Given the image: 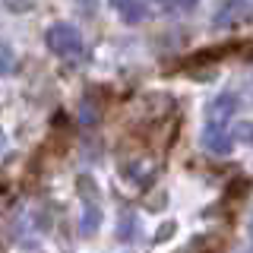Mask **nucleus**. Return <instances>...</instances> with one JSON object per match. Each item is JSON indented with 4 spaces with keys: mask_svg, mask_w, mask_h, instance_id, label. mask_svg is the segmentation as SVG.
<instances>
[{
    "mask_svg": "<svg viewBox=\"0 0 253 253\" xmlns=\"http://www.w3.org/2000/svg\"><path fill=\"white\" fill-rule=\"evenodd\" d=\"M44 44H47V51L60 54V57H73V54L83 51V35L70 22H54L44 32Z\"/></svg>",
    "mask_w": 253,
    "mask_h": 253,
    "instance_id": "1",
    "label": "nucleus"
},
{
    "mask_svg": "<svg viewBox=\"0 0 253 253\" xmlns=\"http://www.w3.org/2000/svg\"><path fill=\"white\" fill-rule=\"evenodd\" d=\"M237 111V95L234 92H221L206 105V124H215V126H225L228 121L234 117Z\"/></svg>",
    "mask_w": 253,
    "mask_h": 253,
    "instance_id": "2",
    "label": "nucleus"
},
{
    "mask_svg": "<svg viewBox=\"0 0 253 253\" xmlns=\"http://www.w3.org/2000/svg\"><path fill=\"white\" fill-rule=\"evenodd\" d=\"M203 146L209 149L212 155H228V152H231V146H234V139L228 136L225 126L206 124V130H203Z\"/></svg>",
    "mask_w": 253,
    "mask_h": 253,
    "instance_id": "3",
    "label": "nucleus"
},
{
    "mask_svg": "<svg viewBox=\"0 0 253 253\" xmlns=\"http://www.w3.org/2000/svg\"><path fill=\"white\" fill-rule=\"evenodd\" d=\"M253 13V0H228V3H221V10L215 13V26H231V22H241L244 16Z\"/></svg>",
    "mask_w": 253,
    "mask_h": 253,
    "instance_id": "4",
    "label": "nucleus"
},
{
    "mask_svg": "<svg viewBox=\"0 0 253 253\" xmlns=\"http://www.w3.org/2000/svg\"><path fill=\"white\" fill-rule=\"evenodd\" d=\"M114 6H117V16H121L124 22H142L146 19V6L139 3V0H114Z\"/></svg>",
    "mask_w": 253,
    "mask_h": 253,
    "instance_id": "5",
    "label": "nucleus"
},
{
    "mask_svg": "<svg viewBox=\"0 0 253 253\" xmlns=\"http://www.w3.org/2000/svg\"><path fill=\"white\" fill-rule=\"evenodd\" d=\"M98 225H101V209H98V203H89L85 212H83V221H79V231H83V234H95Z\"/></svg>",
    "mask_w": 253,
    "mask_h": 253,
    "instance_id": "6",
    "label": "nucleus"
},
{
    "mask_svg": "<svg viewBox=\"0 0 253 253\" xmlns=\"http://www.w3.org/2000/svg\"><path fill=\"white\" fill-rule=\"evenodd\" d=\"M76 190H79V196H83V200H89V203H98L101 200V190H98V184H95L89 174H83V177L76 180Z\"/></svg>",
    "mask_w": 253,
    "mask_h": 253,
    "instance_id": "7",
    "label": "nucleus"
},
{
    "mask_svg": "<svg viewBox=\"0 0 253 253\" xmlns=\"http://www.w3.org/2000/svg\"><path fill=\"white\" fill-rule=\"evenodd\" d=\"M117 237H121V241H136V237H139V221H136V215H133V212H126V215L121 218Z\"/></svg>",
    "mask_w": 253,
    "mask_h": 253,
    "instance_id": "8",
    "label": "nucleus"
},
{
    "mask_svg": "<svg viewBox=\"0 0 253 253\" xmlns=\"http://www.w3.org/2000/svg\"><path fill=\"white\" fill-rule=\"evenodd\" d=\"M237 139H241L244 146H253V121L237 124Z\"/></svg>",
    "mask_w": 253,
    "mask_h": 253,
    "instance_id": "9",
    "label": "nucleus"
},
{
    "mask_svg": "<svg viewBox=\"0 0 253 253\" xmlns=\"http://www.w3.org/2000/svg\"><path fill=\"white\" fill-rule=\"evenodd\" d=\"M13 67H16V57H13V51H0V73H10Z\"/></svg>",
    "mask_w": 253,
    "mask_h": 253,
    "instance_id": "10",
    "label": "nucleus"
},
{
    "mask_svg": "<svg viewBox=\"0 0 253 253\" xmlns=\"http://www.w3.org/2000/svg\"><path fill=\"white\" fill-rule=\"evenodd\" d=\"M10 10L26 13V10H32V0H10Z\"/></svg>",
    "mask_w": 253,
    "mask_h": 253,
    "instance_id": "11",
    "label": "nucleus"
},
{
    "mask_svg": "<svg viewBox=\"0 0 253 253\" xmlns=\"http://www.w3.org/2000/svg\"><path fill=\"white\" fill-rule=\"evenodd\" d=\"M171 231H177V228H174V225H162V231H158V241H168Z\"/></svg>",
    "mask_w": 253,
    "mask_h": 253,
    "instance_id": "12",
    "label": "nucleus"
}]
</instances>
